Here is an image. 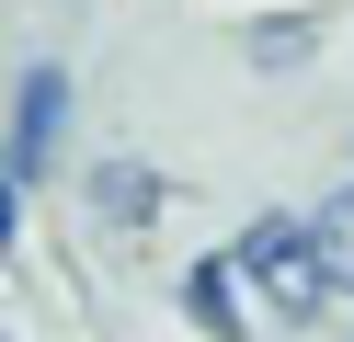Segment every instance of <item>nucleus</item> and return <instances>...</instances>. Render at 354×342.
Instances as JSON below:
<instances>
[{
    "label": "nucleus",
    "instance_id": "f03ea898",
    "mask_svg": "<svg viewBox=\"0 0 354 342\" xmlns=\"http://www.w3.org/2000/svg\"><path fill=\"white\" fill-rule=\"evenodd\" d=\"M57 126H69V80H57V68H35V80H24V114H12V182L57 149Z\"/></svg>",
    "mask_w": 354,
    "mask_h": 342
},
{
    "label": "nucleus",
    "instance_id": "7ed1b4c3",
    "mask_svg": "<svg viewBox=\"0 0 354 342\" xmlns=\"http://www.w3.org/2000/svg\"><path fill=\"white\" fill-rule=\"evenodd\" d=\"M92 205H103V217H115V228H138L149 205H160V182H149L138 160H103V171H92Z\"/></svg>",
    "mask_w": 354,
    "mask_h": 342
},
{
    "label": "nucleus",
    "instance_id": "20e7f679",
    "mask_svg": "<svg viewBox=\"0 0 354 342\" xmlns=\"http://www.w3.org/2000/svg\"><path fill=\"white\" fill-rule=\"evenodd\" d=\"M308 251H320V274H331V285H354V194H331V217L308 228Z\"/></svg>",
    "mask_w": 354,
    "mask_h": 342
},
{
    "label": "nucleus",
    "instance_id": "39448f33",
    "mask_svg": "<svg viewBox=\"0 0 354 342\" xmlns=\"http://www.w3.org/2000/svg\"><path fill=\"white\" fill-rule=\"evenodd\" d=\"M12 194H24V182H12V171H0V240H12Z\"/></svg>",
    "mask_w": 354,
    "mask_h": 342
},
{
    "label": "nucleus",
    "instance_id": "f257e3e1",
    "mask_svg": "<svg viewBox=\"0 0 354 342\" xmlns=\"http://www.w3.org/2000/svg\"><path fill=\"white\" fill-rule=\"evenodd\" d=\"M229 274H252L274 319H320V296H331V274H320V251H308V228H286V217H274V228H252Z\"/></svg>",
    "mask_w": 354,
    "mask_h": 342
}]
</instances>
